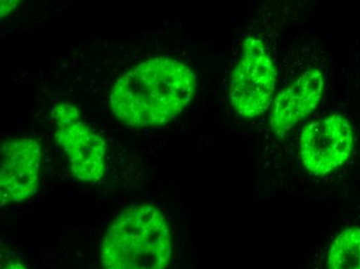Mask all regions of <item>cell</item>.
Wrapping results in <instances>:
<instances>
[{
    "instance_id": "cell-1",
    "label": "cell",
    "mask_w": 360,
    "mask_h": 269,
    "mask_svg": "<svg viewBox=\"0 0 360 269\" xmlns=\"http://www.w3.org/2000/svg\"><path fill=\"white\" fill-rule=\"evenodd\" d=\"M196 89V75L186 63L170 58L149 59L114 83L110 107L131 128H160L184 112Z\"/></svg>"
},
{
    "instance_id": "cell-2",
    "label": "cell",
    "mask_w": 360,
    "mask_h": 269,
    "mask_svg": "<svg viewBox=\"0 0 360 269\" xmlns=\"http://www.w3.org/2000/svg\"><path fill=\"white\" fill-rule=\"evenodd\" d=\"M172 236L166 216L150 203L120 212L106 232L101 250L104 269H166Z\"/></svg>"
},
{
    "instance_id": "cell-3",
    "label": "cell",
    "mask_w": 360,
    "mask_h": 269,
    "mask_svg": "<svg viewBox=\"0 0 360 269\" xmlns=\"http://www.w3.org/2000/svg\"><path fill=\"white\" fill-rule=\"evenodd\" d=\"M274 59L260 39L243 41V52L230 79L229 100L235 112L245 119H254L269 110L276 91Z\"/></svg>"
},
{
    "instance_id": "cell-4",
    "label": "cell",
    "mask_w": 360,
    "mask_h": 269,
    "mask_svg": "<svg viewBox=\"0 0 360 269\" xmlns=\"http://www.w3.org/2000/svg\"><path fill=\"white\" fill-rule=\"evenodd\" d=\"M51 114L56 124L55 140L67 155L72 176L83 183H98L106 170L105 140L86 126L72 104L56 105Z\"/></svg>"
},
{
    "instance_id": "cell-5",
    "label": "cell",
    "mask_w": 360,
    "mask_h": 269,
    "mask_svg": "<svg viewBox=\"0 0 360 269\" xmlns=\"http://www.w3.org/2000/svg\"><path fill=\"white\" fill-rule=\"evenodd\" d=\"M352 126L347 118L333 114L307 124L300 139V154L304 168L324 176L341 167L353 150Z\"/></svg>"
},
{
    "instance_id": "cell-6",
    "label": "cell",
    "mask_w": 360,
    "mask_h": 269,
    "mask_svg": "<svg viewBox=\"0 0 360 269\" xmlns=\"http://www.w3.org/2000/svg\"><path fill=\"white\" fill-rule=\"evenodd\" d=\"M41 150L32 137L4 142L0 168L1 206L23 202L36 194L39 185Z\"/></svg>"
},
{
    "instance_id": "cell-7",
    "label": "cell",
    "mask_w": 360,
    "mask_h": 269,
    "mask_svg": "<svg viewBox=\"0 0 360 269\" xmlns=\"http://www.w3.org/2000/svg\"><path fill=\"white\" fill-rule=\"evenodd\" d=\"M324 86L323 74L314 67L281 91L274 98L269 115L272 133L278 138L285 137L311 115L321 100Z\"/></svg>"
},
{
    "instance_id": "cell-8",
    "label": "cell",
    "mask_w": 360,
    "mask_h": 269,
    "mask_svg": "<svg viewBox=\"0 0 360 269\" xmlns=\"http://www.w3.org/2000/svg\"><path fill=\"white\" fill-rule=\"evenodd\" d=\"M328 269H360V228H348L333 240L328 256Z\"/></svg>"
},
{
    "instance_id": "cell-9",
    "label": "cell",
    "mask_w": 360,
    "mask_h": 269,
    "mask_svg": "<svg viewBox=\"0 0 360 269\" xmlns=\"http://www.w3.org/2000/svg\"><path fill=\"white\" fill-rule=\"evenodd\" d=\"M18 4L19 1H1V18L10 14Z\"/></svg>"
},
{
    "instance_id": "cell-10",
    "label": "cell",
    "mask_w": 360,
    "mask_h": 269,
    "mask_svg": "<svg viewBox=\"0 0 360 269\" xmlns=\"http://www.w3.org/2000/svg\"><path fill=\"white\" fill-rule=\"evenodd\" d=\"M1 269H28L21 262L10 261L2 265Z\"/></svg>"
}]
</instances>
